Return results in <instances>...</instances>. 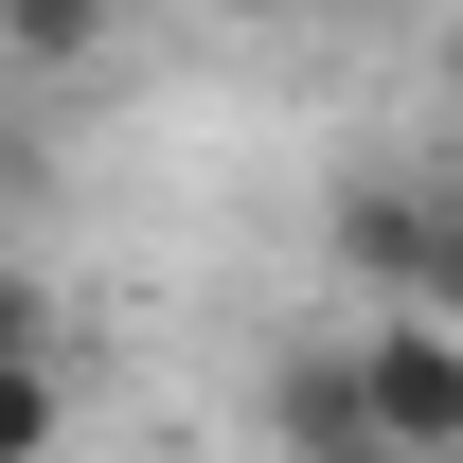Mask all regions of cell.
<instances>
[{
    "mask_svg": "<svg viewBox=\"0 0 463 463\" xmlns=\"http://www.w3.org/2000/svg\"><path fill=\"white\" fill-rule=\"evenodd\" d=\"M321 463H392V446H321Z\"/></svg>",
    "mask_w": 463,
    "mask_h": 463,
    "instance_id": "obj_6",
    "label": "cell"
},
{
    "mask_svg": "<svg viewBox=\"0 0 463 463\" xmlns=\"http://www.w3.org/2000/svg\"><path fill=\"white\" fill-rule=\"evenodd\" d=\"M71 446V374L54 356H0V463H54Z\"/></svg>",
    "mask_w": 463,
    "mask_h": 463,
    "instance_id": "obj_3",
    "label": "cell"
},
{
    "mask_svg": "<svg viewBox=\"0 0 463 463\" xmlns=\"http://www.w3.org/2000/svg\"><path fill=\"white\" fill-rule=\"evenodd\" d=\"M339 392H356V428L392 463H463V321L446 303H374L339 339Z\"/></svg>",
    "mask_w": 463,
    "mask_h": 463,
    "instance_id": "obj_1",
    "label": "cell"
},
{
    "mask_svg": "<svg viewBox=\"0 0 463 463\" xmlns=\"http://www.w3.org/2000/svg\"><path fill=\"white\" fill-rule=\"evenodd\" d=\"M125 54V0H0V90H90Z\"/></svg>",
    "mask_w": 463,
    "mask_h": 463,
    "instance_id": "obj_2",
    "label": "cell"
},
{
    "mask_svg": "<svg viewBox=\"0 0 463 463\" xmlns=\"http://www.w3.org/2000/svg\"><path fill=\"white\" fill-rule=\"evenodd\" d=\"M0 214H18V125H0Z\"/></svg>",
    "mask_w": 463,
    "mask_h": 463,
    "instance_id": "obj_5",
    "label": "cell"
},
{
    "mask_svg": "<svg viewBox=\"0 0 463 463\" xmlns=\"http://www.w3.org/2000/svg\"><path fill=\"white\" fill-rule=\"evenodd\" d=\"M0 356H54V303H36V268L0 250Z\"/></svg>",
    "mask_w": 463,
    "mask_h": 463,
    "instance_id": "obj_4",
    "label": "cell"
}]
</instances>
